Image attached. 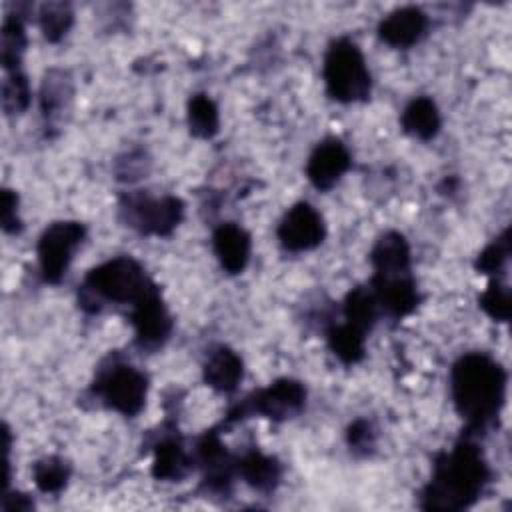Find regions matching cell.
Segmentation results:
<instances>
[{
    "label": "cell",
    "instance_id": "1",
    "mask_svg": "<svg viewBox=\"0 0 512 512\" xmlns=\"http://www.w3.org/2000/svg\"><path fill=\"white\" fill-rule=\"evenodd\" d=\"M488 480L490 468L482 448L470 436H464L452 450L436 456L432 476L420 496V506L438 512L470 508L484 492Z\"/></svg>",
    "mask_w": 512,
    "mask_h": 512
},
{
    "label": "cell",
    "instance_id": "2",
    "mask_svg": "<svg viewBox=\"0 0 512 512\" xmlns=\"http://www.w3.org/2000/svg\"><path fill=\"white\" fill-rule=\"evenodd\" d=\"M506 370L484 352L460 356L450 372V390L468 432L484 430L502 410L506 398Z\"/></svg>",
    "mask_w": 512,
    "mask_h": 512
},
{
    "label": "cell",
    "instance_id": "3",
    "mask_svg": "<svg viewBox=\"0 0 512 512\" xmlns=\"http://www.w3.org/2000/svg\"><path fill=\"white\" fill-rule=\"evenodd\" d=\"M152 284L138 260L116 256L86 274L80 286V304L90 312H98L102 302L134 304Z\"/></svg>",
    "mask_w": 512,
    "mask_h": 512
},
{
    "label": "cell",
    "instance_id": "4",
    "mask_svg": "<svg viewBox=\"0 0 512 512\" xmlns=\"http://www.w3.org/2000/svg\"><path fill=\"white\" fill-rule=\"evenodd\" d=\"M322 76L326 84V92L330 98L352 104L364 102L372 92V76L366 66L364 54L360 48L348 40L338 38L330 44L324 56Z\"/></svg>",
    "mask_w": 512,
    "mask_h": 512
},
{
    "label": "cell",
    "instance_id": "5",
    "mask_svg": "<svg viewBox=\"0 0 512 512\" xmlns=\"http://www.w3.org/2000/svg\"><path fill=\"white\" fill-rule=\"evenodd\" d=\"M306 406V388L294 378H278L270 386L252 392L226 414V424L238 422L250 414H260L274 422L298 416Z\"/></svg>",
    "mask_w": 512,
    "mask_h": 512
},
{
    "label": "cell",
    "instance_id": "6",
    "mask_svg": "<svg viewBox=\"0 0 512 512\" xmlns=\"http://www.w3.org/2000/svg\"><path fill=\"white\" fill-rule=\"evenodd\" d=\"M92 392L110 410L122 416H136L146 402L148 378L136 366L112 362L98 372Z\"/></svg>",
    "mask_w": 512,
    "mask_h": 512
},
{
    "label": "cell",
    "instance_id": "7",
    "mask_svg": "<svg viewBox=\"0 0 512 512\" xmlns=\"http://www.w3.org/2000/svg\"><path fill=\"white\" fill-rule=\"evenodd\" d=\"M120 214L124 222L148 236H170L184 218V204L176 196L152 198L142 192H132L122 198Z\"/></svg>",
    "mask_w": 512,
    "mask_h": 512
},
{
    "label": "cell",
    "instance_id": "8",
    "mask_svg": "<svg viewBox=\"0 0 512 512\" xmlns=\"http://www.w3.org/2000/svg\"><path fill=\"white\" fill-rule=\"evenodd\" d=\"M86 236V226L76 220H58L46 226L38 238L36 254L40 264V274L48 284H58Z\"/></svg>",
    "mask_w": 512,
    "mask_h": 512
},
{
    "label": "cell",
    "instance_id": "9",
    "mask_svg": "<svg viewBox=\"0 0 512 512\" xmlns=\"http://www.w3.org/2000/svg\"><path fill=\"white\" fill-rule=\"evenodd\" d=\"M136 344L142 348L162 346L172 332V316L160 298V290L152 284L134 304L130 312Z\"/></svg>",
    "mask_w": 512,
    "mask_h": 512
},
{
    "label": "cell",
    "instance_id": "10",
    "mask_svg": "<svg viewBox=\"0 0 512 512\" xmlns=\"http://www.w3.org/2000/svg\"><path fill=\"white\" fill-rule=\"evenodd\" d=\"M278 240L290 252H306L322 244L326 236V226L320 212L308 204H294L278 224Z\"/></svg>",
    "mask_w": 512,
    "mask_h": 512
},
{
    "label": "cell",
    "instance_id": "11",
    "mask_svg": "<svg viewBox=\"0 0 512 512\" xmlns=\"http://www.w3.org/2000/svg\"><path fill=\"white\" fill-rule=\"evenodd\" d=\"M352 156L338 138L322 140L306 162V176L318 190H330L350 168Z\"/></svg>",
    "mask_w": 512,
    "mask_h": 512
},
{
    "label": "cell",
    "instance_id": "12",
    "mask_svg": "<svg viewBox=\"0 0 512 512\" xmlns=\"http://www.w3.org/2000/svg\"><path fill=\"white\" fill-rule=\"evenodd\" d=\"M198 460L204 468V482L212 492H228L236 472V460L228 454L216 430H208L196 446Z\"/></svg>",
    "mask_w": 512,
    "mask_h": 512
},
{
    "label": "cell",
    "instance_id": "13",
    "mask_svg": "<svg viewBox=\"0 0 512 512\" xmlns=\"http://www.w3.org/2000/svg\"><path fill=\"white\" fill-rule=\"evenodd\" d=\"M428 28V16L416 6H402L392 10L380 24L378 36L394 48L414 46Z\"/></svg>",
    "mask_w": 512,
    "mask_h": 512
},
{
    "label": "cell",
    "instance_id": "14",
    "mask_svg": "<svg viewBox=\"0 0 512 512\" xmlns=\"http://www.w3.org/2000/svg\"><path fill=\"white\" fill-rule=\"evenodd\" d=\"M370 288L376 296L378 306L396 320L408 316L420 302V294L412 274L396 278H372Z\"/></svg>",
    "mask_w": 512,
    "mask_h": 512
},
{
    "label": "cell",
    "instance_id": "15",
    "mask_svg": "<svg viewBox=\"0 0 512 512\" xmlns=\"http://www.w3.org/2000/svg\"><path fill=\"white\" fill-rule=\"evenodd\" d=\"M212 248L220 266L228 274H240L250 260L252 240L242 226L224 222L212 234Z\"/></svg>",
    "mask_w": 512,
    "mask_h": 512
},
{
    "label": "cell",
    "instance_id": "16",
    "mask_svg": "<svg viewBox=\"0 0 512 512\" xmlns=\"http://www.w3.org/2000/svg\"><path fill=\"white\" fill-rule=\"evenodd\" d=\"M370 262L374 268L372 278H396L410 274V246L406 238L396 232H384L370 252Z\"/></svg>",
    "mask_w": 512,
    "mask_h": 512
},
{
    "label": "cell",
    "instance_id": "17",
    "mask_svg": "<svg viewBox=\"0 0 512 512\" xmlns=\"http://www.w3.org/2000/svg\"><path fill=\"white\" fill-rule=\"evenodd\" d=\"M204 382L216 392H234L242 380V358L228 346L214 348L204 362Z\"/></svg>",
    "mask_w": 512,
    "mask_h": 512
},
{
    "label": "cell",
    "instance_id": "18",
    "mask_svg": "<svg viewBox=\"0 0 512 512\" xmlns=\"http://www.w3.org/2000/svg\"><path fill=\"white\" fill-rule=\"evenodd\" d=\"M236 472L244 478L248 486L264 494L272 492L282 476L280 462L274 456H268L256 448L236 460Z\"/></svg>",
    "mask_w": 512,
    "mask_h": 512
},
{
    "label": "cell",
    "instance_id": "19",
    "mask_svg": "<svg viewBox=\"0 0 512 512\" xmlns=\"http://www.w3.org/2000/svg\"><path fill=\"white\" fill-rule=\"evenodd\" d=\"M190 468H192V458L186 454L178 438L166 436L154 446L152 476L156 480L178 482L190 472Z\"/></svg>",
    "mask_w": 512,
    "mask_h": 512
},
{
    "label": "cell",
    "instance_id": "20",
    "mask_svg": "<svg viewBox=\"0 0 512 512\" xmlns=\"http://www.w3.org/2000/svg\"><path fill=\"white\" fill-rule=\"evenodd\" d=\"M400 124L406 134L420 140H432L442 126V118L432 98L418 96L410 100V104L404 108Z\"/></svg>",
    "mask_w": 512,
    "mask_h": 512
},
{
    "label": "cell",
    "instance_id": "21",
    "mask_svg": "<svg viewBox=\"0 0 512 512\" xmlns=\"http://www.w3.org/2000/svg\"><path fill=\"white\" fill-rule=\"evenodd\" d=\"M72 98V84L64 70L46 72L40 88V110L48 122H54Z\"/></svg>",
    "mask_w": 512,
    "mask_h": 512
},
{
    "label": "cell",
    "instance_id": "22",
    "mask_svg": "<svg viewBox=\"0 0 512 512\" xmlns=\"http://www.w3.org/2000/svg\"><path fill=\"white\" fill-rule=\"evenodd\" d=\"M26 50V30L20 14H6L0 32V60L4 70L18 72Z\"/></svg>",
    "mask_w": 512,
    "mask_h": 512
},
{
    "label": "cell",
    "instance_id": "23",
    "mask_svg": "<svg viewBox=\"0 0 512 512\" xmlns=\"http://www.w3.org/2000/svg\"><path fill=\"white\" fill-rule=\"evenodd\" d=\"M378 310H380V306H378L376 296L370 286H358V288L350 290L342 304L344 320L362 332L372 330Z\"/></svg>",
    "mask_w": 512,
    "mask_h": 512
},
{
    "label": "cell",
    "instance_id": "24",
    "mask_svg": "<svg viewBox=\"0 0 512 512\" xmlns=\"http://www.w3.org/2000/svg\"><path fill=\"white\" fill-rule=\"evenodd\" d=\"M326 340L330 350L342 364H356L364 358L366 332L358 330L348 322L330 326L326 332Z\"/></svg>",
    "mask_w": 512,
    "mask_h": 512
},
{
    "label": "cell",
    "instance_id": "25",
    "mask_svg": "<svg viewBox=\"0 0 512 512\" xmlns=\"http://www.w3.org/2000/svg\"><path fill=\"white\" fill-rule=\"evenodd\" d=\"M188 126L196 138H212L220 128V114L214 100L206 94H194L188 100Z\"/></svg>",
    "mask_w": 512,
    "mask_h": 512
},
{
    "label": "cell",
    "instance_id": "26",
    "mask_svg": "<svg viewBox=\"0 0 512 512\" xmlns=\"http://www.w3.org/2000/svg\"><path fill=\"white\" fill-rule=\"evenodd\" d=\"M32 478L40 492L56 494L70 478V464L60 456H46L32 466Z\"/></svg>",
    "mask_w": 512,
    "mask_h": 512
},
{
    "label": "cell",
    "instance_id": "27",
    "mask_svg": "<svg viewBox=\"0 0 512 512\" xmlns=\"http://www.w3.org/2000/svg\"><path fill=\"white\" fill-rule=\"evenodd\" d=\"M74 22V12L66 2H48L38 10V24L48 42H58L66 36Z\"/></svg>",
    "mask_w": 512,
    "mask_h": 512
},
{
    "label": "cell",
    "instance_id": "28",
    "mask_svg": "<svg viewBox=\"0 0 512 512\" xmlns=\"http://www.w3.org/2000/svg\"><path fill=\"white\" fill-rule=\"evenodd\" d=\"M30 96V82L20 70L6 74L2 84V108L8 116L22 114L30 106Z\"/></svg>",
    "mask_w": 512,
    "mask_h": 512
},
{
    "label": "cell",
    "instance_id": "29",
    "mask_svg": "<svg viewBox=\"0 0 512 512\" xmlns=\"http://www.w3.org/2000/svg\"><path fill=\"white\" fill-rule=\"evenodd\" d=\"M480 308L496 322H508L512 306H510V290L506 284L492 280L490 286L478 298Z\"/></svg>",
    "mask_w": 512,
    "mask_h": 512
},
{
    "label": "cell",
    "instance_id": "30",
    "mask_svg": "<svg viewBox=\"0 0 512 512\" xmlns=\"http://www.w3.org/2000/svg\"><path fill=\"white\" fill-rule=\"evenodd\" d=\"M510 230L506 228L498 238H494L476 258V270L482 274H496L504 268L510 256Z\"/></svg>",
    "mask_w": 512,
    "mask_h": 512
},
{
    "label": "cell",
    "instance_id": "31",
    "mask_svg": "<svg viewBox=\"0 0 512 512\" xmlns=\"http://www.w3.org/2000/svg\"><path fill=\"white\" fill-rule=\"evenodd\" d=\"M346 440H348V446L354 454H360V456H368L374 446H376V432H374V426L364 420V418H358L354 420L350 426H348V432H346Z\"/></svg>",
    "mask_w": 512,
    "mask_h": 512
},
{
    "label": "cell",
    "instance_id": "32",
    "mask_svg": "<svg viewBox=\"0 0 512 512\" xmlns=\"http://www.w3.org/2000/svg\"><path fill=\"white\" fill-rule=\"evenodd\" d=\"M0 220H2L4 232H8V234H16L22 228V222H20V216H18V196L10 188L2 190Z\"/></svg>",
    "mask_w": 512,
    "mask_h": 512
},
{
    "label": "cell",
    "instance_id": "33",
    "mask_svg": "<svg viewBox=\"0 0 512 512\" xmlns=\"http://www.w3.org/2000/svg\"><path fill=\"white\" fill-rule=\"evenodd\" d=\"M34 504L24 494H4L2 496V508L4 510H30Z\"/></svg>",
    "mask_w": 512,
    "mask_h": 512
}]
</instances>
